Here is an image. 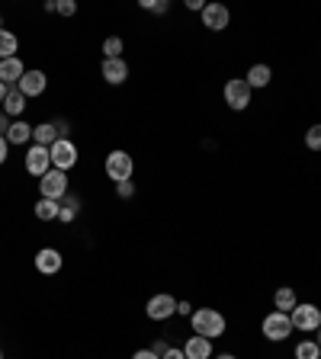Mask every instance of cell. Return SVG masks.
<instances>
[{"label":"cell","instance_id":"cell-30","mask_svg":"<svg viewBox=\"0 0 321 359\" xmlns=\"http://www.w3.org/2000/svg\"><path fill=\"white\" fill-rule=\"evenodd\" d=\"M160 359H186V353H183V347H170V350L164 353Z\"/></svg>","mask_w":321,"mask_h":359},{"label":"cell","instance_id":"cell-23","mask_svg":"<svg viewBox=\"0 0 321 359\" xmlns=\"http://www.w3.org/2000/svg\"><path fill=\"white\" fill-rule=\"evenodd\" d=\"M296 359H321V347L315 340L296 343Z\"/></svg>","mask_w":321,"mask_h":359},{"label":"cell","instance_id":"cell-21","mask_svg":"<svg viewBox=\"0 0 321 359\" xmlns=\"http://www.w3.org/2000/svg\"><path fill=\"white\" fill-rule=\"evenodd\" d=\"M273 305H277V311H293L299 305V299H296V292H293V289H289V285H283V289H277V292H273Z\"/></svg>","mask_w":321,"mask_h":359},{"label":"cell","instance_id":"cell-31","mask_svg":"<svg viewBox=\"0 0 321 359\" xmlns=\"http://www.w3.org/2000/svg\"><path fill=\"white\" fill-rule=\"evenodd\" d=\"M7 154H10V142L7 135H0V164H7Z\"/></svg>","mask_w":321,"mask_h":359},{"label":"cell","instance_id":"cell-36","mask_svg":"<svg viewBox=\"0 0 321 359\" xmlns=\"http://www.w3.org/2000/svg\"><path fill=\"white\" fill-rule=\"evenodd\" d=\"M7 128H10V116L7 112H0V135H7Z\"/></svg>","mask_w":321,"mask_h":359},{"label":"cell","instance_id":"cell-16","mask_svg":"<svg viewBox=\"0 0 321 359\" xmlns=\"http://www.w3.org/2000/svg\"><path fill=\"white\" fill-rule=\"evenodd\" d=\"M23 109H26V97L17 90V87H10L7 97H3V106H0V112H7L10 119H19V116H23Z\"/></svg>","mask_w":321,"mask_h":359},{"label":"cell","instance_id":"cell-41","mask_svg":"<svg viewBox=\"0 0 321 359\" xmlns=\"http://www.w3.org/2000/svg\"><path fill=\"white\" fill-rule=\"evenodd\" d=\"M0 29H3V19H0Z\"/></svg>","mask_w":321,"mask_h":359},{"label":"cell","instance_id":"cell-42","mask_svg":"<svg viewBox=\"0 0 321 359\" xmlns=\"http://www.w3.org/2000/svg\"><path fill=\"white\" fill-rule=\"evenodd\" d=\"M0 359H3V350H0Z\"/></svg>","mask_w":321,"mask_h":359},{"label":"cell","instance_id":"cell-35","mask_svg":"<svg viewBox=\"0 0 321 359\" xmlns=\"http://www.w3.org/2000/svg\"><path fill=\"white\" fill-rule=\"evenodd\" d=\"M55 128H58V135H61V138H68V132H71V128H68V122H65V119H58V122H55Z\"/></svg>","mask_w":321,"mask_h":359},{"label":"cell","instance_id":"cell-28","mask_svg":"<svg viewBox=\"0 0 321 359\" xmlns=\"http://www.w3.org/2000/svg\"><path fill=\"white\" fill-rule=\"evenodd\" d=\"M58 206H61V202H58ZM77 212H81V209H68V206H61V209H58V222H65V225H71V222H74V218H77Z\"/></svg>","mask_w":321,"mask_h":359},{"label":"cell","instance_id":"cell-9","mask_svg":"<svg viewBox=\"0 0 321 359\" xmlns=\"http://www.w3.org/2000/svg\"><path fill=\"white\" fill-rule=\"evenodd\" d=\"M45 87H49V77H45V71H39V67H26V74L19 77V84H17V90L23 93L26 100H33V97H42L45 93Z\"/></svg>","mask_w":321,"mask_h":359},{"label":"cell","instance_id":"cell-39","mask_svg":"<svg viewBox=\"0 0 321 359\" xmlns=\"http://www.w3.org/2000/svg\"><path fill=\"white\" fill-rule=\"evenodd\" d=\"M215 359H238V356H231V353H219Z\"/></svg>","mask_w":321,"mask_h":359},{"label":"cell","instance_id":"cell-25","mask_svg":"<svg viewBox=\"0 0 321 359\" xmlns=\"http://www.w3.org/2000/svg\"><path fill=\"white\" fill-rule=\"evenodd\" d=\"M305 148H308V151H321V122H315V126L305 132Z\"/></svg>","mask_w":321,"mask_h":359},{"label":"cell","instance_id":"cell-1","mask_svg":"<svg viewBox=\"0 0 321 359\" xmlns=\"http://www.w3.org/2000/svg\"><path fill=\"white\" fill-rule=\"evenodd\" d=\"M190 324H193V334L206 337V340H219L222 334H225V315L215 308H196L193 315H190Z\"/></svg>","mask_w":321,"mask_h":359},{"label":"cell","instance_id":"cell-24","mask_svg":"<svg viewBox=\"0 0 321 359\" xmlns=\"http://www.w3.org/2000/svg\"><path fill=\"white\" fill-rule=\"evenodd\" d=\"M103 58H122V39L119 35H106L103 39Z\"/></svg>","mask_w":321,"mask_h":359},{"label":"cell","instance_id":"cell-6","mask_svg":"<svg viewBox=\"0 0 321 359\" xmlns=\"http://www.w3.org/2000/svg\"><path fill=\"white\" fill-rule=\"evenodd\" d=\"M49 154H51V167L65 170V174L77 164V144L71 142V138H58V142L49 148Z\"/></svg>","mask_w":321,"mask_h":359},{"label":"cell","instance_id":"cell-5","mask_svg":"<svg viewBox=\"0 0 321 359\" xmlns=\"http://www.w3.org/2000/svg\"><path fill=\"white\" fill-rule=\"evenodd\" d=\"M222 93H225V103H229V109H235V112H245V109L251 106V87H247L245 77H231Z\"/></svg>","mask_w":321,"mask_h":359},{"label":"cell","instance_id":"cell-10","mask_svg":"<svg viewBox=\"0 0 321 359\" xmlns=\"http://www.w3.org/2000/svg\"><path fill=\"white\" fill-rule=\"evenodd\" d=\"M26 174H33V176H39L42 180L45 174L51 170V154H49V148H42V144H33V148L26 151Z\"/></svg>","mask_w":321,"mask_h":359},{"label":"cell","instance_id":"cell-22","mask_svg":"<svg viewBox=\"0 0 321 359\" xmlns=\"http://www.w3.org/2000/svg\"><path fill=\"white\" fill-rule=\"evenodd\" d=\"M58 202H51V199H39L33 206V215L39 218V222H55V218H58Z\"/></svg>","mask_w":321,"mask_h":359},{"label":"cell","instance_id":"cell-37","mask_svg":"<svg viewBox=\"0 0 321 359\" xmlns=\"http://www.w3.org/2000/svg\"><path fill=\"white\" fill-rule=\"evenodd\" d=\"M186 7H190V10H199V13H203L206 3H203V0H186Z\"/></svg>","mask_w":321,"mask_h":359},{"label":"cell","instance_id":"cell-7","mask_svg":"<svg viewBox=\"0 0 321 359\" xmlns=\"http://www.w3.org/2000/svg\"><path fill=\"white\" fill-rule=\"evenodd\" d=\"M289 317H293V327H296V331H305V334H315L321 327L318 305H296V308L289 311Z\"/></svg>","mask_w":321,"mask_h":359},{"label":"cell","instance_id":"cell-26","mask_svg":"<svg viewBox=\"0 0 321 359\" xmlns=\"http://www.w3.org/2000/svg\"><path fill=\"white\" fill-rule=\"evenodd\" d=\"M116 196H119V199H132V196H135V183H132V180L116 183Z\"/></svg>","mask_w":321,"mask_h":359},{"label":"cell","instance_id":"cell-40","mask_svg":"<svg viewBox=\"0 0 321 359\" xmlns=\"http://www.w3.org/2000/svg\"><path fill=\"white\" fill-rule=\"evenodd\" d=\"M315 334H318V337H315V343H318V347H321V327H318V331H315Z\"/></svg>","mask_w":321,"mask_h":359},{"label":"cell","instance_id":"cell-27","mask_svg":"<svg viewBox=\"0 0 321 359\" xmlns=\"http://www.w3.org/2000/svg\"><path fill=\"white\" fill-rule=\"evenodd\" d=\"M142 7L145 10H151V13H167V0H142Z\"/></svg>","mask_w":321,"mask_h":359},{"label":"cell","instance_id":"cell-8","mask_svg":"<svg viewBox=\"0 0 321 359\" xmlns=\"http://www.w3.org/2000/svg\"><path fill=\"white\" fill-rule=\"evenodd\" d=\"M145 315L151 317V321H167V317L177 315V299L167 292H158L148 299V305H145Z\"/></svg>","mask_w":321,"mask_h":359},{"label":"cell","instance_id":"cell-32","mask_svg":"<svg viewBox=\"0 0 321 359\" xmlns=\"http://www.w3.org/2000/svg\"><path fill=\"white\" fill-rule=\"evenodd\" d=\"M132 359H160V356L151 350V347H145V350H135V356H132Z\"/></svg>","mask_w":321,"mask_h":359},{"label":"cell","instance_id":"cell-20","mask_svg":"<svg viewBox=\"0 0 321 359\" xmlns=\"http://www.w3.org/2000/svg\"><path fill=\"white\" fill-rule=\"evenodd\" d=\"M17 51H19V39L10 29H0V61L17 58Z\"/></svg>","mask_w":321,"mask_h":359},{"label":"cell","instance_id":"cell-33","mask_svg":"<svg viewBox=\"0 0 321 359\" xmlns=\"http://www.w3.org/2000/svg\"><path fill=\"white\" fill-rule=\"evenodd\" d=\"M151 350L158 353V356H164V353L170 350V343H167V340H154V343H151Z\"/></svg>","mask_w":321,"mask_h":359},{"label":"cell","instance_id":"cell-11","mask_svg":"<svg viewBox=\"0 0 321 359\" xmlns=\"http://www.w3.org/2000/svg\"><path fill=\"white\" fill-rule=\"evenodd\" d=\"M231 13L225 3H206L203 7V26L206 29H212V33H222L225 26H229Z\"/></svg>","mask_w":321,"mask_h":359},{"label":"cell","instance_id":"cell-2","mask_svg":"<svg viewBox=\"0 0 321 359\" xmlns=\"http://www.w3.org/2000/svg\"><path fill=\"white\" fill-rule=\"evenodd\" d=\"M261 331H263V337H267V340L283 343V340H289V337H293V331H296V327H293V317H289L286 311H277V308H273L270 315L263 317Z\"/></svg>","mask_w":321,"mask_h":359},{"label":"cell","instance_id":"cell-17","mask_svg":"<svg viewBox=\"0 0 321 359\" xmlns=\"http://www.w3.org/2000/svg\"><path fill=\"white\" fill-rule=\"evenodd\" d=\"M58 138H61V135H58V128H55V122H39V126H33V144L51 148Z\"/></svg>","mask_w":321,"mask_h":359},{"label":"cell","instance_id":"cell-19","mask_svg":"<svg viewBox=\"0 0 321 359\" xmlns=\"http://www.w3.org/2000/svg\"><path fill=\"white\" fill-rule=\"evenodd\" d=\"M247 87H251V90H263V87L270 84L273 81V71H270V65H254L251 71H247Z\"/></svg>","mask_w":321,"mask_h":359},{"label":"cell","instance_id":"cell-34","mask_svg":"<svg viewBox=\"0 0 321 359\" xmlns=\"http://www.w3.org/2000/svg\"><path fill=\"white\" fill-rule=\"evenodd\" d=\"M177 315H193V305H190V301H177Z\"/></svg>","mask_w":321,"mask_h":359},{"label":"cell","instance_id":"cell-4","mask_svg":"<svg viewBox=\"0 0 321 359\" xmlns=\"http://www.w3.org/2000/svg\"><path fill=\"white\" fill-rule=\"evenodd\" d=\"M132 174H135V160L129 151H113L106 158V176L113 183H126V180H132Z\"/></svg>","mask_w":321,"mask_h":359},{"label":"cell","instance_id":"cell-14","mask_svg":"<svg viewBox=\"0 0 321 359\" xmlns=\"http://www.w3.org/2000/svg\"><path fill=\"white\" fill-rule=\"evenodd\" d=\"M183 353H186V359H212V340H206V337L193 334L190 340H186Z\"/></svg>","mask_w":321,"mask_h":359},{"label":"cell","instance_id":"cell-38","mask_svg":"<svg viewBox=\"0 0 321 359\" xmlns=\"http://www.w3.org/2000/svg\"><path fill=\"white\" fill-rule=\"evenodd\" d=\"M7 90H10L7 84H0V106H3V97H7Z\"/></svg>","mask_w":321,"mask_h":359},{"label":"cell","instance_id":"cell-3","mask_svg":"<svg viewBox=\"0 0 321 359\" xmlns=\"http://www.w3.org/2000/svg\"><path fill=\"white\" fill-rule=\"evenodd\" d=\"M68 174L65 170H55L51 167L49 174L39 180V192H42V199H51V202H61L65 196H68Z\"/></svg>","mask_w":321,"mask_h":359},{"label":"cell","instance_id":"cell-13","mask_svg":"<svg viewBox=\"0 0 321 359\" xmlns=\"http://www.w3.org/2000/svg\"><path fill=\"white\" fill-rule=\"evenodd\" d=\"M100 74L106 84L119 87V84H126V77H129V65L122 58H103V67H100Z\"/></svg>","mask_w":321,"mask_h":359},{"label":"cell","instance_id":"cell-12","mask_svg":"<svg viewBox=\"0 0 321 359\" xmlns=\"http://www.w3.org/2000/svg\"><path fill=\"white\" fill-rule=\"evenodd\" d=\"M61 267H65V257H61L55 247H42V251L35 253V269L42 276H55Z\"/></svg>","mask_w":321,"mask_h":359},{"label":"cell","instance_id":"cell-15","mask_svg":"<svg viewBox=\"0 0 321 359\" xmlns=\"http://www.w3.org/2000/svg\"><path fill=\"white\" fill-rule=\"evenodd\" d=\"M26 74V65L19 58H7L0 61V84H19V77Z\"/></svg>","mask_w":321,"mask_h":359},{"label":"cell","instance_id":"cell-29","mask_svg":"<svg viewBox=\"0 0 321 359\" xmlns=\"http://www.w3.org/2000/svg\"><path fill=\"white\" fill-rule=\"evenodd\" d=\"M58 13H61V17H74L77 3H74V0H58Z\"/></svg>","mask_w":321,"mask_h":359},{"label":"cell","instance_id":"cell-18","mask_svg":"<svg viewBox=\"0 0 321 359\" xmlns=\"http://www.w3.org/2000/svg\"><path fill=\"white\" fill-rule=\"evenodd\" d=\"M7 142L10 144H29V142H33V126L23 122V119H13L10 128H7Z\"/></svg>","mask_w":321,"mask_h":359}]
</instances>
